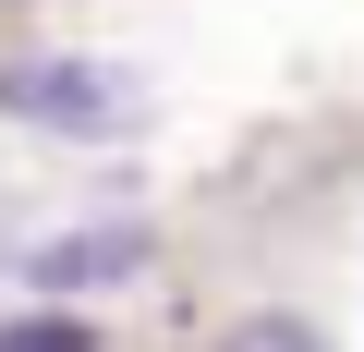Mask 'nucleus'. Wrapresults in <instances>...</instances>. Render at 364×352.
I'll list each match as a JSON object with an SVG mask.
<instances>
[{"label":"nucleus","instance_id":"1","mask_svg":"<svg viewBox=\"0 0 364 352\" xmlns=\"http://www.w3.org/2000/svg\"><path fill=\"white\" fill-rule=\"evenodd\" d=\"M0 110L37 122V134H73V146L146 134V85L122 61H13V73H0Z\"/></svg>","mask_w":364,"mask_h":352},{"label":"nucleus","instance_id":"2","mask_svg":"<svg viewBox=\"0 0 364 352\" xmlns=\"http://www.w3.org/2000/svg\"><path fill=\"white\" fill-rule=\"evenodd\" d=\"M134 267H146V231H134V219L61 231V243H37V255H25V279H37V292H109V279H134Z\"/></svg>","mask_w":364,"mask_h":352},{"label":"nucleus","instance_id":"3","mask_svg":"<svg viewBox=\"0 0 364 352\" xmlns=\"http://www.w3.org/2000/svg\"><path fill=\"white\" fill-rule=\"evenodd\" d=\"M0 352H97V328H73V316H0Z\"/></svg>","mask_w":364,"mask_h":352},{"label":"nucleus","instance_id":"4","mask_svg":"<svg viewBox=\"0 0 364 352\" xmlns=\"http://www.w3.org/2000/svg\"><path fill=\"white\" fill-rule=\"evenodd\" d=\"M219 352H328V340H316L304 316H243V328H231Z\"/></svg>","mask_w":364,"mask_h":352}]
</instances>
